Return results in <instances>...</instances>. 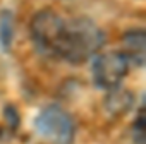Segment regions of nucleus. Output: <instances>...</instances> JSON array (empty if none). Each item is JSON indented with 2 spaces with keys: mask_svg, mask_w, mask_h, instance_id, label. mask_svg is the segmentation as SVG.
Masks as SVG:
<instances>
[{
  "mask_svg": "<svg viewBox=\"0 0 146 144\" xmlns=\"http://www.w3.org/2000/svg\"><path fill=\"white\" fill-rule=\"evenodd\" d=\"M29 31L41 53L69 63H83L93 58L105 43L103 31L91 19L62 17L52 9L35 14Z\"/></svg>",
  "mask_w": 146,
  "mask_h": 144,
  "instance_id": "1",
  "label": "nucleus"
},
{
  "mask_svg": "<svg viewBox=\"0 0 146 144\" xmlns=\"http://www.w3.org/2000/svg\"><path fill=\"white\" fill-rule=\"evenodd\" d=\"M35 130L50 144H72L76 135V122L64 108L50 105L35 118Z\"/></svg>",
  "mask_w": 146,
  "mask_h": 144,
  "instance_id": "2",
  "label": "nucleus"
},
{
  "mask_svg": "<svg viewBox=\"0 0 146 144\" xmlns=\"http://www.w3.org/2000/svg\"><path fill=\"white\" fill-rule=\"evenodd\" d=\"M131 62L120 50H108V52H98L93 57L91 65V76L98 88L108 91L124 81V77L129 74Z\"/></svg>",
  "mask_w": 146,
  "mask_h": 144,
  "instance_id": "3",
  "label": "nucleus"
},
{
  "mask_svg": "<svg viewBox=\"0 0 146 144\" xmlns=\"http://www.w3.org/2000/svg\"><path fill=\"white\" fill-rule=\"evenodd\" d=\"M124 48L120 50L131 65H143L144 63V53H146V34L143 29H134L124 34Z\"/></svg>",
  "mask_w": 146,
  "mask_h": 144,
  "instance_id": "4",
  "label": "nucleus"
},
{
  "mask_svg": "<svg viewBox=\"0 0 146 144\" xmlns=\"http://www.w3.org/2000/svg\"><path fill=\"white\" fill-rule=\"evenodd\" d=\"M132 105H134V98L127 89H124L120 86L108 89V94L105 98V108L108 113H112V115L127 113Z\"/></svg>",
  "mask_w": 146,
  "mask_h": 144,
  "instance_id": "5",
  "label": "nucleus"
},
{
  "mask_svg": "<svg viewBox=\"0 0 146 144\" xmlns=\"http://www.w3.org/2000/svg\"><path fill=\"white\" fill-rule=\"evenodd\" d=\"M12 16L11 12H4L2 17H0V43H2L4 48H7L11 45L12 40Z\"/></svg>",
  "mask_w": 146,
  "mask_h": 144,
  "instance_id": "6",
  "label": "nucleus"
},
{
  "mask_svg": "<svg viewBox=\"0 0 146 144\" xmlns=\"http://www.w3.org/2000/svg\"><path fill=\"white\" fill-rule=\"evenodd\" d=\"M132 132H134V139L137 141V144H143V141H144V113H143V108H139Z\"/></svg>",
  "mask_w": 146,
  "mask_h": 144,
  "instance_id": "7",
  "label": "nucleus"
}]
</instances>
